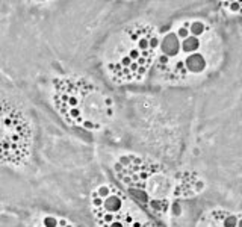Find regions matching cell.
I'll list each match as a JSON object with an SVG mask.
<instances>
[{"label": "cell", "mask_w": 242, "mask_h": 227, "mask_svg": "<svg viewBox=\"0 0 242 227\" xmlns=\"http://www.w3.org/2000/svg\"><path fill=\"white\" fill-rule=\"evenodd\" d=\"M30 227H76L73 223L64 218H58L53 215H41L37 217L32 223Z\"/></svg>", "instance_id": "cell-4"}, {"label": "cell", "mask_w": 242, "mask_h": 227, "mask_svg": "<svg viewBox=\"0 0 242 227\" xmlns=\"http://www.w3.org/2000/svg\"><path fill=\"white\" fill-rule=\"evenodd\" d=\"M91 198L98 227H147L138 207L118 189L101 185L92 192Z\"/></svg>", "instance_id": "cell-3"}, {"label": "cell", "mask_w": 242, "mask_h": 227, "mask_svg": "<svg viewBox=\"0 0 242 227\" xmlns=\"http://www.w3.org/2000/svg\"><path fill=\"white\" fill-rule=\"evenodd\" d=\"M189 32H191V35L192 37H198V35H201L203 32H204V24H203L201 21H194V23H191V26H189Z\"/></svg>", "instance_id": "cell-8"}, {"label": "cell", "mask_w": 242, "mask_h": 227, "mask_svg": "<svg viewBox=\"0 0 242 227\" xmlns=\"http://www.w3.org/2000/svg\"><path fill=\"white\" fill-rule=\"evenodd\" d=\"M183 50L185 51H188V53H195V50L200 47V41H198V38H195V37H188L186 40H183Z\"/></svg>", "instance_id": "cell-7"}, {"label": "cell", "mask_w": 242, "mask_h": 227, "mask_svg": "<svg viewBox=\"0 0 242 227\" xmlns=\"http://www.w3.org/2000/svg\"><path fill=\"white\" fill-rule=\"evenodd\" d=\"M32 124L24 111L0 95V165H26L32 154Z\"/></svg>", "instance_id": "cell-2"}, {"label": "cell", "mask_w": 242, "mask_h": 227, "mask_svg": "<svg viewBox=\"0 0 242 227\" xmlns=\"http://www.w3.org/2000/svg\"><path fill=\"white\" fill-rule=\"evenodd\" d=\"M177 38H182V40H186L188 37H189V30L188 29H185V27H180L179 30H177Z\"/></svg>", "instance_id": "cell-10"}, {"label": "cell", "mask_w": 242, "mask_h": 227, "mask_svg": "<svg viewBox=\"0 0 242 227\" xmlns=\"http://www.w3.org/2000/svg\"><path fill=\"white\" fill-rule=\"evenodd\" d=\"M203 188H204V183L203 182H197V191H200Z\"/></svg>", "instance_id": "cell-13"}, {"label": "cell", "mask_w": 242, "mask_h": 227, "mask_svg": "<svg viewBox=\"0 0 242 227\" xmlns=\"http://www.w3.org/2000/svg\"><path fill=\"white\" fill-rule=\"evenodd\" d=\"M161 48L162 53L166 55V56H174L179 53V48H180V41L177 38L176 34H168L163 37V40L161 41Z\"/></svg>", "instance_id": "cell-5"}, {"label": "cell", "mask_w": 242, "mask_h": 227, "mask_svg": "<svg viewBox=\"0 0 242 227\" xmlns=\"http://www.w3.org/2000/svg\"><path fill=\"white\" fill-rule=\"evenodd\" d=\"M186 64V68L192 73H201L203 70L206 68V59L203 58L200 53H192L186 58L185 61Z\"/></svg>", "instance_id": "cell-6"}, {"label": "cell", "mask_w": 242, "mask_h": 227, "mask_svg": "<svg viewBox=\"0 0 242 227\" xmlns=\"http://www.w3.org/2000/svg\"><path fill=\"white\" fill-rule=\"evenodd\" d=\"M238 227H242V218L241 220H238Z\"/></svg>", "instance_id": "cell-14"}, {"label": "cell", "mask_w": 242, "mask_h": 227, "mask_svg": "<svg viewBox=\"0 0 242 227\" xmlns=\"http://www.w3.org/2000/svg\"><path fill=\"white\" fill-rule=\"evenodd\" d=\"M224 226L226 227H238V218L235 215H227L224 218Z\"/></svg>", "instance_id": "cell-9"}, {"label": "cell", "mask_w": 242, "mask_h": 227, "mask_svg": "<svg viewBox=\"0 0 242 227\" xmlns=\"http://www.w3.org/2000/svg\"><path fill=\"white\" fill-rule=\"evenodd\" d=\"M173 214H174V215H180V206L176 204V203H174V206H173Z\"/></svg>", "instance_id": "cell-12"}, {"label": "cell", "mask_w": 242, "mask_h": 227, "mask_svg": "<svg viewBox=\"0 0 242 227\" xmlns=\"http://www.w3.org/2000/svg\"><path fill=\"white\" fill-rule=\"evenodd\" d=\"M52 105L73 127L100 130L114 115V100L89 79L79 74L58 76L52 82Z\"/></svg>", "instance_id": "cell-1"}, {"label": "cell", "mask_w": 242, "mask_h": 227, "mask_svg": "<svg viewBox=\"0 0 242 227\" xmlns=\"http://www.w3.org/2000/svg\"><path fill=\"white\" fill-rule=\"evenodd\" d=\"M230 11H233V12L241 11V3L239 2H230Z\"/></svg>", "instance_id": "cell-11"}]
</instances>
